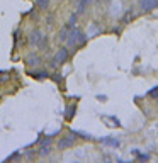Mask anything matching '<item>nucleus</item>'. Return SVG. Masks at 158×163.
<instances>
[{
    "label": "nucleus",
    "mask_w": 158,
    "mask_h": 163,
    "mask_svg": "<svg viewBox=\"0 0 158 163\" xmlns=\"http://www.w3.org/2000/svg\"><path fill=\"white\" fill-rule=\"evenodd\" d=\"M66 41H68V44H70V46H75L77 43H78V44H84V43H85V36L82 34L78 29L73 27V29H71V32L68 34V39H66Z\"/></svg>",
    "instance_id": "obj_1"
},
{
    "label": "nucleus",
    "mask_w": 158,
    "mask_h": 163,
    "mask_svg": "<svg viewBox=\"0 0 158 163\" xmlns=\"http://www.w3.org/2000/svg\"><path fill=\"white\" fill-rule=\"evenodd\" d=\"M66 58H68V49L66 48L58 49V51H56V56L53 58V61H51V66L53 68H58L60 65H63L65 61H66Z\"/></svg>",
    "instance_id": "obj_2"
},
{
    "label": "nucleus",
    "mask_w": 158,
    "mask_h": 163,
    "mask_svg": "<svg viewBox=\"0 0 158 163\" xmlns=\"http://www.w3.org/2000/svg\"><path fill=\"white\" fill-rule=\"evenodd\" d=\"M73 144H75V138L73 136H65V138H61V139L58 141V148L60 150H66V148L73 146Z\"/></svg>",
    "instance_id": "obj_3"
},
{
    "label": "nucleus",
    "mask_w": 158,
    "mask_h": 163,
    "mask_svg": "<svg viewBox=\"0 0 158 163\" xmlns=\"http://www.w3.org/2000/svg\"><path fill=\"white\" fill-rule=\"evenodd\" d=\"M41 38H43V32L39 31V29H34V31L31 32V36H29V43L31 44H39Z\"/></svg>",
    "instance_id": "obj_4"
},
{
    "label": "nucleus",
    "mask_w": 158,
    "mask_h": 163,
    "mask_svg": "<svg viewBox=\"0 0 158 163\" xmlns=\"http://www.w3.org/2000/svg\"><path fill=\"white\" fill-rule=\"evenodd\" d=\"M155 7H158V0H141L143 10H153Z\"/></svg>",
    "instance_id": "obj_5"
},
{
    "label": "nucleus",
    "mask_w": 158,
    "mask_h": 163,
    "mask_svg": "<svg viewBox=\"0 0 158 163\" xmlns=\"http://www.w3.org/2000/svg\"><path fill=\"white\" fill-rule=\"evenodd\" d=\"M70 31H71V27L66 24V26H65L61 31H60V41H66V39H68V34H70Z\"/></svg>",
    "instance_id": "obj_6"
},
{
    "label": "nucleus",
    "mask_w": 158,
    "mask_h": 163,
    "mask_svg": "<svg viewBox=\"0 0 158 163\" xmlns=\"http://www.w3.org/2000/svg\"><path fill=\"white\" fill-rule=\"evenodd\" d=\"M39 63H41V58L36 56V54H31L29 60H27V65H31V66H36V65H39Z\"/></svg>",
    "instance_id": "obj_7"
},
{
    "label": "nucleus",
    "mask_w": 158,
    "mask_h": 163,
    "mask_svg": "<svg viewBox=\"0 0 158 163\" xmlns=\"http://www.w3.org/2000/svg\"><path fill=\"white\" fill-rule=\"evenodd\" d=\"M38 5L41 7L43 10H46L48 9V5H49V0H38Z\"/></svg>",
    "instance_id": "obj_8"
},
{
    "label": "nucleus",
    "mask_w": 158,
    "mask_h": 163,
    "mask_svg": "<svg viewBox=\"0 0 158 163\" xmlns=\"http://www.w3.org/2000/svg\"><path fill=\"white\" fill-rule=\"evenodd\" d=\"M73 114H75V106L68 107V111H66V119H71V117H73Z\"/></svg>",
    "instance_id": "obj_9"
},
{
    "label": "nucleus",
    "mask_w": 158,
    "mask_h": 163,
    "mask_svg": "<svg viewBox=\"0 0 158 163\" xmlns=\"http://www.w3.org/2000/svg\"><path fill=\"white\" fill-rule=\"evenodd\" d=\"M85 5H87V3H85L84 0H80V3H78V10H77V12H78V14H82V12L85 10Z\"/></svg>",
    "instance_id": "obj_10"
},
{
    "label": "nucleus",
    "mask_w": 158,
    "mask_h": 163,
    "mask_svg": "<svg viewBox=\"0 0 158 163\" xmlns=\"http://www.w3.org/2000/svg\"><path fill=\"white\" fill-rule=\"evenodd\" d=\"M104 143H109V144H114V146H117L119 144V141H116V139H111V138H106V139H102Z\"/></svg>",
    "instance_id": "obj_11"
},
{
    "label": "nucleus",
    "mask_w": 158,
    "mask_h": 163,
    "mask_svg": "<svg viewBox=\"0 0 158 163\" xmlns=\"http://www.w3.org/2000/svg\"><path fill=\"white\" fill-rule=\"evenodd\" d=\"M150 95L155 97V99H158V87H155V88H153L151 92H150Z\"/></svg>",
    "instance_id": "obj_12"
},
{
    "label": "nucleus",
    "mask_w": 158,
    "mask_h": 163,
    "mask_svg": "<svg viewBox=\"0 0 158 163\" xmlns=\"http://www.w3.org/2000/svg\"><path fill=\"white\" fill-rule=\"evenodd\" d=\"M34 77H38L39 80H41V78H46V77H48V73H44V71H43V73H34Z\"/></svg>",
    "instance_id": "obj_13"
},
{
    "label": "nucleus",
    "mask_w": 158,
    "mask_h": 163,
    "mask_svg": "<svg viewBox=\"0 0 158 163\" xmlns=\"http://www.w3.org/2000/svg\"><path fill=\"white\" fill-rule=\"evenodd\" d=\"M48 153H49V148H48V146L41 148V151H39V155H48Z\"/></svg>",
    "instance_id": "obj_14"
},
{
    "label": "nucleus",
    "mask_w": 158,
    "mask_h": 163,
    "mask_svg": "<svg viewBox=\"0 0 158 163\" xmlns=\"http://www.w3.org/2000/svg\"><path fill=\"white\" fill-rule=\"evenodd\" d=\"M139 160H141V161H146V160H148V155H141V156H139Z\"/></svg>",
    "instance_id": "obj_15"
},
{
    "label": "nucleus",
    "mask_w": 158,
    "mask_h": 163,
    "mask_svg": "<svg viewBox=\"0 0 158 163\" xmlns=\"http://www.w3.org/2000/svg\"><path fill=\"white\" fill-rule=\"evenodd\" d=\"M131 17H133V14H131V12H128V14H126V19H124V20H129Z\"/></svg>",
    "instance_id": "obj_16"
}]
</instances>
